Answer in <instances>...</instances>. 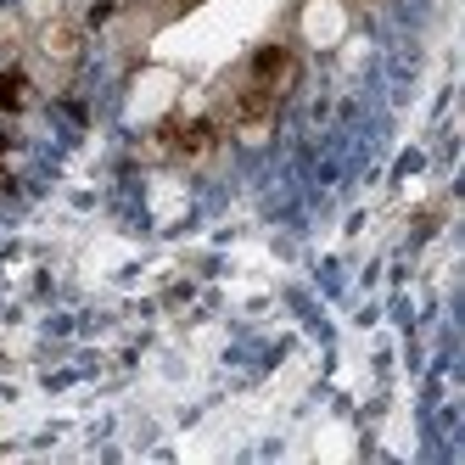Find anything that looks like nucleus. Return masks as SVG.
Here are the masks:
<instances>
[{
    "instance_id": "obj_2",
    "label": "nucleus",
    "mask_w": 465,
    "mask_h": 465,
    "mask_svg": "<svg viewBox=\"0 0 465 465\" xmlns=\"http://www.w3.org/2000/svg\"><path fill=\"white\" fill-rule=\"evenodd\" d=\"M40 51L45 62H56V68H79V56H84V28L74 17H51L40 28Z\"/></svg>"
},
{
    "instance_id": "obj_3",
    "label": "nucleus",
    "mask_w": 465,
    "mask_h": 465,
    "mask_svg": "<svg viewBox=\"0 0 465 465\" xmlns=\"http://www.w3.org/2000/svg\"><path fill=\"white\" fill-rule=\"evenodd\" d=\"M28 102V79L12 68V74H0V113H17Z\"/></svg>"
},
{
    "instance_id": "obj_4",
    "label": "nucleus",
    "mask_w": 465,
    "mask_h": 465,
    "mask_svg": "<svg viewBox=\"0 0 465 465\" xmlns=\"http://www.w3.org/2000/svg\"><path fill=\"white\" fill-rule=\"evenodd\" d=\"M12 45H17V17L0 12V51H12Z\"/></svg>"
},
{
    "instance_id": "obj_5",
    "label": "nucleus",
    "mask_w": 465,
    "mask_h": 465,
    "mask_svg": "<svg viewBox=\"0 0 465 465\" xmlns=\"http://www.w3.org/2000/svg\"><path fill=\"white\" fill-rule=\"evenodd\" d=\"M0 146H6V141H0Z\"/></svg>"
},
{
    "instance_id": "obj_1",
    "label": "nucleus",
    "mask_w": 465,
    "mask_h": 465,
    "mask_svg": "<svg viewBox=\"0 0 465 465\" xmlns=\"http://www.w3.org/2000/svg\"><path fill=\"white\" fill-rule=\"evenodd\" d=\"M247 84L270 102H286V90L297 84V51L292 45H263L252 62H247Z\"/></svg>"
}]
</instances>
